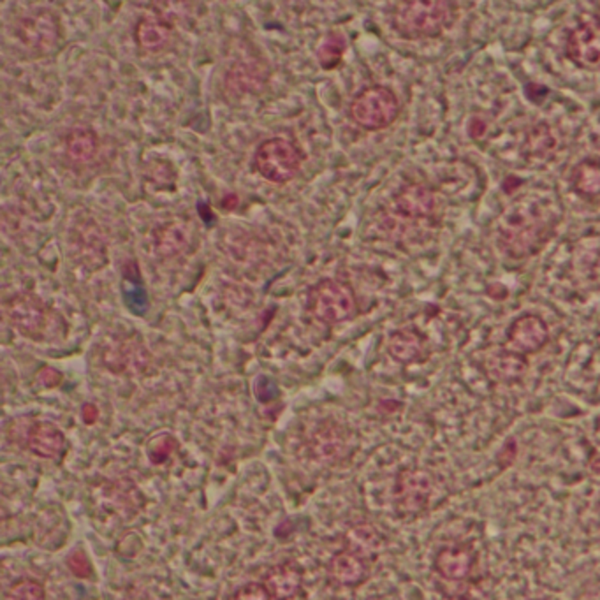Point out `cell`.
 Wrapping results in <instances>:
<instances>
[{"label": "cell", "mask_w": 600, "mask_h": 600, "mask_svg": "<svg viewBox=\"0 0 600 600\" xmlns=\"http://www.w3.org/2000/svg\"><path fill=\"white\" fill-rule=\"evenodd\" d=\"M561 212V204L552 190H534L519 196L499 219V248L512 259L535 256L556 231Z\"/></svg>", "instance_id": "cell-1"}, {"label": "cell", "mask_w": 600, "mask_h": 600, "mask_svg": "<svg viewBox=\"0 0 600 600\" xmlns=\"http://www.w3.org/2000/svg\"><path fill=\"white\" fill-rule=\"evenodd\" d=\"M457 22V7L448 0L400 2L391 13L393 30L409 41L433 39Z\"/></svg>", "instance_id": "cell-2"}, {"label": "cell", "mask_w": 600, "mask_h": 600, "mask_svg": "<svg viewBox=\"0 0 600 600\" xmlns=\"http://www.w3.org/2000/svg\"><path fill=\"white\" fill-rule=\"evenodd\" d=\"M349 115L356 126L369 133L384 131L400 117L398 95L389 87L370 85L352 99Z\"/></svg>", "instance_id": "cell-3"}, {"label": "cell", "mask_w": 600, "mask_h": 600, "mask_svg": "<svg viewBox=\"0 0 600 600\" xmlns=\"http://www.w3.org/2000/svg\"><path fill=\"white\" fill-rule=\"evenodd\" d=\"M301 148L285 138L263 141L254 153V170L272 184H287L296 178L303 164Z\"/></svg>", "instance_id": "cell-4"}, {"label": "cell", "mask_w": 600, "mask_h": 600, "mask_svg": "<svg viewBox=\"0 0 600 600\" xmlns=\"http://www.w3.org/2000/svg\"><path fill=\"white\" fill-rule=\"evenodd\" d=\"M309 310L324 324L351 321L358 314V301L347 282L324 278L309 292Z\"/></svg>", "instance_id": "cell-5"}, {"label": "cell", "mask_w": 600, "mask_h": 600, "mask_svg": "<svg viewBox=\"0 0 600 600\" xmlns=\"http://www.w3.org/2000/svg\"><path fill=\"white\" fill-rule=\"evenodd\" d=\"M5 316L9 324L30 340H47L53 324V312L47 303L30 292L14 294L5 303Z\"/></svg>", "instance_id": "cell-6"}, {"label": "cell", "mask_w": 600, "mask_h": 600, "mask_svg": "<svg viewBox=\"0 0 600 600\" xmlns=\"http://www.w3.org/2000/svg\"><path fill=\"white\" fill-rule=\"evenodd\" d=\"M18 41L34 53H49L62 41V25L58 16L47 7L25 13L14 25Z\"/></svg>", "instance_id": "cell-7"}, {"label": "cell", "mask_w": 600, "mask_h": 600, "mask_svg": "<svg viewBox=\"0 0 600 600\" xmlns=\"http://www.w3.org/2000/svg\"><path fill=\"white\" fill-rule=\"evenodd\" d=\"M565 55L579 69L600 71V16L583 20L569 32Z\"/></svg>", "instance_id": "cell-8"}, {"label": "cell", "mask_w": 600, "mask_h": 600, "mask_svg": "<svg viewBox=\"0 0 600 600\" xmlns=\"http://www.w3.org/2000/svg\"><path fill=\"white\" fill-rule=\"evenodd\" d=\"M433 491L431 477L421 468H405L398 474L395 483V506L402 516H414L422 512Z\"/></svg>", "instance_id": "cell-9"}, {"label": "cell", "mask_w": 600, "mask_h": 600, "mask_svg": "<svg viewBox=\"0 0 600 600\" xmlns=\"http://www.w3.org/2000/svg\"><path fill=\"white\" fill-rule=\"evenodd\" d=\"M550 342V327L537 314H523L509 326L504 349L517 356H530L546 347Z\"/></svg>", "instance_id": "cell-10"}, {"label": "cell", "mask_w": 600, "mask_h": 600, "mask_svg": "<svg viewBox=\"0 0 600 600\" xmlns=\"http://www.w3.org/2000/svg\"><path fill=\"white\" fill-rule=\"evenodd\" d=\"M371 561L369 556L351 548L335 554L327 563V576L340 587H358L369 579Z\"/></svg>", "instance_id": "cell-11"}, {"label": "cell", "mask_w": 600, "mask_h": 600, "mask_svg": "<svg viewBox=\"0 0 600 600\" xmlns=\"http://www.w3.org/2000/svg\"><path fill=\"white\" fill-rule=\"evenodd\" d=\"M25 446L38 458L58 460L67 449V440L57 424L49 421H34Z\"/></svg>", "instance_id": "cell-12"}, {"label": "cell", "mask_w": 600, "mask_h": 600, "mask_svg": "<svg viewBox=\"0 0 600 600\" xmlns=\"http://www.w3.org/2000/svg\"><path fill=\"white\" fill-rule=\"evenodd\" d=\"M310 449L316 460L335 463L342 460L349 451V439L345 430L336 422H324L310 440Z\"/></svg>", "instance_id": "cell-13"}, {"label": "cell", "mask_w": 600, "mask_h": 600, "mask_svg": "<svg viewBox=\"0 0 600 600\" xmlns=\"http://www.w3.org/2000/svg\"><path fill=\"white\" fill-rule=\"evenodd\" d=\"M387 354L400 365H414L424 361V335L416 327H402L389 335Z\"/></svg>", "instance_id": "cell-14"}, {"label": "cell", "mask_w": 600, "mask_h": 600, "mask_svg": "<svg viewBox=\"0 0 600 600\" xmlns=\"http://www.w3.org/2000/svg\"><path fill=\"white\" fill-rule=\"evenodd\" d=\"M395 208L405 219H428L435 210V194L428 185H405L395 197Z\"/></svg>", "instance_id": "cell-15"}, {"label": "cell", "mask_w": 600, "mask_h": 600, "mask_svg": "<svg viewBox=\"0 0 600 600\" xmlns=\"http://www.w3.org/2000/svg\"><path fill=\"white\" fill-rule=\"evenodd\" d=\"M135 39L148 53L162 51L173 41V25L161 14H144L135 29Z\"/></svg>", "instance_id": "cell-16"}, {"label": "cell", "mask_w": 600, "mask_h": 600, "mask_svg": "<svg viewBox=\"0 0 600 600\" xmlns=\"http://www.w3.org/2000/svg\"><path fill=\"white\" fill-rule=\"evenodd\" d=\"M265 587L272 594L274 600L294 599L303 585L301 567L294 561H283L272 567L265 576Z\"/></svg>", "instance_id": "cell-17"}, {"label": "cell", "mask_w": 600, "mask_h": 600, "mask_svg": "<svg viewBox=\"0 0 600 600\" xmlns=\"http://www.w3.org/2000/svg\"><path fill=\"white\" fill-rule=\"evenodd\" d=\"M475 563V554L466 546H446L442 548L433 561L439 576L448 581H462L470 576Z\"/></svg>", "instance_id": "cell-18"}, {"label": "cell", "mask_w": 600, "mask_h": 600, "mask_svg": "<svg viewBox=\"0 0 600 600\" xmlns=\"http://www.w3.org/2000/svg\"><path fill=\"white\" fill-rule=\"evenodd\" d=\"M188 243H190L188 224H185L182 221H171L168 224H162L153 232L155 252L166 259L182 254L188 247Z\"/></svg>", "instance_id": "cell-19"}, {"label": "cell", "mask_w": 600, "mask_h": 600, "mask_svg": "<svg viewBox=\"0 0 600 600\" xmlns=\"http://www.w3.org/2000/svg\"><path fill=\"white\" fill-rule=\"evenodd\" d=\"M484 369L493 382L510 384L519 380L526 373L528 363L526 358L502 349L486 360Z\"/></svg>", "instance_id": "cell-20"}, {"label": "cell", "mask_w": 600, "mask_h": 600, "mask_svg": "<svg viewBox=\"0 0 600 600\" xmlns=\"http://www.w3.org/2000/svg\"><path fill=\"white\" fill-rule=\"evenodd\" d=\"M65 153L74 164H89L99 153V136L91 127H73L65 136Z\"/></svg>", "instance_id": "cell-21"}, {"label": "cell", "mask_w": 600, "mask_h": 600, "mask_svg": "<svg viewBox=\"0 0 600 600\" xmlns=\"http://www.w3.org/2000/svg\"><path fill=\"white\" fill-rule=\"evenodd\" d=\"M143 352H139L135 343L117 342L106 349V352L102 354V361L106 369L111 370L113 373H126L129 370L143 369Z\"/></svg>", "instance_id": "cell-22"}, {"label": "cell", "mask_w": 600, "mask_h": 600, "mask_svg": "<svg viewBox=\"0 0 600 600\" xmlns=\"http://www.w3.org/2000/svg\"><path fill=\"white\" fill-rule=\"evenodd\" d=\"M572 188L587 197L600 194V159L590 157L581 161L572 171Z\"/></svg>", "instance_id": "cell-23"}, {"label": "cell", "mask_w": 600, "mask_h": 600, "mask_svg": "<svg viewBox=\"0 0 600 600\" xmlns=\"http://www.w3.org/2000/svg\"><path fill=\"white\" fill-rule=\"evenodd\" d=\"M347 537H349V546L347 548H351L354 552H360V553H363L369 558L382 548V537L370 525L352 526Z\"/></svg>", "instance_id": "cell-24"}, {"label": "cell", "mask_w": 600, "mask_h": 600, "mask_svg": "<svg viewBox=\"0 0 600 600\" xmlns=\"http://www.w3.org/2000/svg\"><path fill=\"white\" fill-rule=\"evenodd\" d=\"M345 48V38L338 32H331L324 38L321 47L317 48V62L324 71H331L342 62Z\"/></svg>", "instance_id": "cell-25"}, {"label": "cell", "mask_w": 600, "mask_h": 600, "mask_svg": "<svg viewBox=\"0 0 600 600\" xmlns=\"http://www.w3.org/2000/svg\"><path fill=\"white\" fill-rule=\"evenodd\" d=\"M177 448H178V440L171 433H159L148 440L146 457L150 463L162 465L171 458Z\"/></svg>", "instance_id": "cell-26"}, {"label": "cell", "mask_w": 600, "mask_h": 600, "mask_svg": "<svg viewBox=\"0 0 600 600\" xmlns=\"http://www.w3.org/2000/svg\"><path fill=\"white\" fill-rule=\"evenodd\" d=\"M7 600H45V587L32 578H22L11 585L5 594Z\"/></svg>", "instance_id": "cell-27"}, {"label": "cell", "mask_w": 600, "mask_h": 600, "mask_svg": "<svg viewBox=\"0 0 600 600\" xmlns=\"http://www.w3.org/2000/svg\"><path fill=\"white\" fill-rule=\"evenodd\" d=\"M67 569L73 572V576H76L80 579L92 578V561H91L89 554L85 553L83 550H80V548L73 550L67 556Z\"/></svg>", "instance_id": "cell-28"}, {"label": "cell", "mask_w": 600, "mask_h": 600, "mask_svg": "<svg viewBox=\"0 0 600 600\" xmlns=\"http://www.w3.org/2000/svg\"><path fill=\"white\" fill-rule=\"evenodd\" d=\"M234 600H274L265 583H247L236 594Z\"/></svg>", "instance_id": "cell-29"}, {"label": "cell", "mask_w": 600, "mask_h": 600, "mask_svg": "<svg viewBox=\"0 0 600 600\" xmlns=\"http://www.w3.org/2000/svg\"><path fill=\"white\" fill-rule=\"evenodd\" d=\"M62 373L58 370L51 369V367H45V369L39 370L36 380L41 387L45 389H51V387H57L62 384Z\"/></svg>", "instance_id": "cell-30"}, {"label": "cell", "mask_w": 600, "mask_h": 600, "mask_svg": "<svg viewBox=\"0 0 600 600\" xmlns=\"http://www.w3.org/2000/svg\"><path fill=\"white\" fill-rule=\"evenodd\" d=\"M82 417L85 421V424H93L99 419V409L93 404H85L82 409Z\"/></svg>", "instance_id": "cell-31"}]
</instances>
